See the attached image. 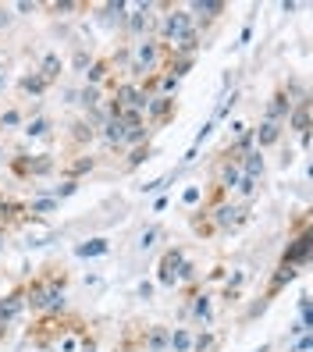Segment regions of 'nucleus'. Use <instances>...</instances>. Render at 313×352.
<instances>
[{
	"label": "nucleus",
	"instance_id": "29",
	"mask_svg": "<svg viewBox=\"0 0 313 352\" xmlns=\"http://www.w3.org/2000/svg\"><path fill=\"white\" fill-rule=\"evenodd\" d=\"M189 228H193L196 239H214V235H217V232H214V221H211V214H206L203 206H196V210L189 214Z\"/></svg>",
	"mask_w": 313,
	"mask_h": 352
},
{
	"label": "nucleus",
	"instance_id": "37",
	"mask_svg": "<svg viewBox=\"0 0 313 352\" xmlns=\"http://www.w3.org/2000/svg\"><path fill=\"white\" fill-rule=\"evenodd\" d=\"M157 239H164V228H160V224L146 228V232L139 235V250H153V245H157Z\"/></svg>",
	"mask_w": 313,
	"mask_h": 352
},
{
	"label": "nucleus",
	"instance_id": "32",
	"mask_svg": "<svg viewBox=\"0 0 313 352\" xmlns=\"http://www.w3.org/2000/svg\"><path fill=\"white\" fill-rule=\"evenodd\" d=\"M54 121L47 118V114H39V118H25V125H22V132L29 135V139H54Z\"/></svg>",
	"mask_w": 313,
	"mask_h": 352
},
{
	"label": "nucleus",
	"instance_id": "4",
	"mask_svg": "<svg viewBox=\"0 0 313 352\" xmlns=\"http://www.w3.org/2000/svg\"><path fill=\"white\" fill-rule=\"evenodd\" d=\"M206 214H211L217 235H235V232H242V228L253 221V203L224 199L221 206H214V210H206Z\"/></svg>",
	"mask_w": 313,
	"mask_h": 352
},
{
	"label": "nucleus",
	"instance_id": "34",
	"mask_svg": "<svg viewBox=\"0 0 313 352\" xmlns=\"http://www.w3.org/2000/svg\"><path fill=\"white\" fill-rule=\"evenodd\" d=\"M25 125V111L22 107H18V103H14V107H8V111H0V132H18V129H22Z\"/></svg>",
	"mask_w": 313,
	"mask_h": 352
},
{
	"label": "nucleus",
	"instance_id": "19",
	"mask_svg": "<svg viewBox=\"0 0 313 352\" xmlns=\"http://www.w3.org/2000/svg\"><path fill=\"white\" fill-rule=\"evenodd\" d=\"M22 221H25V203L8 196L0 203V232H14V228H22Z\"/></svg>",
	"mask_w": 313,
	"mask_h": 352
},
{
	"label": "nucleus",
	"instance_id": "42",
	"mask_svg": "<svg viewBox=\"0 0 313 352\" xmlns=\"http://www.w3.org/2000/svg\"><path fill=\"white\" fill-rule=\"evenodd\" d=\"M214 129H217V121L211 118V121H206V125H203V129L196 132V139H193V146H203V142H206V139H211V135H214Z\"/></svg>",
	"mask_w": 313,
	"mask_h": 352
},
{
	"label": "nucleus",
	"instance_id": "12",
	"mask_svg": "<svg viewBox=\"0 0 313 352\" xmlns=\"http://www.w3.org/2000/svg\"><path fill=\"white\" fill-rule=\"evenodd\" d=\"M22 314H25V285H14L11 292L0 296V324L11 327Z\"/></svg>",
	"mask_w": 313,
	"mask_h": 352
},
{
	"label": "nucleus",
	"instance_id": "47",
	"mask_svg": "<svg viewBox=\"0 0 313 352\" xmlns=\"http://www.w3.org/2000/svg\"><path fill=\"white\" fill-rule=\"evenodd\" d=\"M224 278H228V267H224V263H217L214 271H211V281H224Z\"/></svg>",
	"mask_w": 313,
	"mask_h": 352
},
{
	"label": "nucleus",
	"instance_id": "45",
	"mask_svg": "<svg viewBox=\"0 0 313 352\" xmlns=\"http://www.w3.org/2000/svg\"><path fill=\"white\" fill-rule=\"evenodd\" d=\"M136 299H146V302H150V299H153V281H139Z\"/></svg>",
	"mask_w": 313,
	"mask_h": 352
},
{
	"label": "nucleus",
	"instance_id": "39",
	"mask_svg": "<svg viewBox=\"0 0 313 352\" xmlns=\"http://www.w3.org/2000/svg\"><path fill=\"white\" fill-rule=\"evenodd\" d=\"M78 185H82V182H72V178H65V182H61V185H57V189H54L50 196H54V199L61 203V199H68V196H75V192H78Z\"/></svg>",
	"mask_w": 313,
	"mask_h": 352
},
{
	"label": "nucleus",
	"instance_id": "23",
	"mask_svg": "<svg viewBox=\"0 0 313 352\" xmlns=\"http://www.w3.org/2000/svg\"><path fill=\"white\" fill-rule=\"evenodd\" d=\"M146 160H153V142H139V146H129V150H125V160H121V171L132 175L136 168H142Z\"/></svg>",
	"mask_w": 313,
	"mask_h": 352
},
{
	"label": "nucleus",
	"instance_id": "40",
	"mask_svg": "<svg viewBox=\"0 0 313 352\" xmlns=\"http://www.w3.org/2000/svg\"><path fill=\"white\" fill-rule=\"evenodd\" d=\"M235 103H239V89H232V93H228V96L221 100V107H217V114H214V121H224L228 114H232V107H235Z\"/></svg>",
	"mask_w": 313,
	"mask_h": 352
},
{
	"label": "nucleus",
	"instance_id": "1",
	"mask_svg": "<svg viewBox=\"0 0 313 352\" xmlns=\"http://www.w3.org/2000/svg\"><path fill=\"white\" fill-rule=\"evenodd\" d=\"M72 274L65 267H47L36 278L22 281L25 285V309H32L36 317L43 314H65V288H68Z\"/></svg>",
	"mask_w": 313,
	"mask_h": 352
},
{
	"label": "nucleus",
	"instance_id": "33",
	"mask_svg": "<svg viewBox=\"0 0 313 352\" xmlns=\"http://www.w3.org/2000/svg\"><path fill=\"white\" fill-rule=\"evenodd\" d=\"M57 199L54 196H39V199H32V203H25V214H32V217H39V221H47L50 214H57Z\"/></svg>",
	"mask_w": 313,
	"mask_h": 352
},
{
	"label": "nucleus",
	"instance_id": "16",
	"mask_svg": "<svg viewBox=\"0 0 313 352\" xmlns=\"http://www.w3.org/2000/svg\"><path fill=\"white\" fill-rule=\"evenodd\" d=\"M14 89L22 93V96H32V100H39V96H47V93H50L54 86H50V82H47L43 75H39L36 68H29V72H22V75H18Z\"/></svg>",
	"mask_w": 313,
	"mask_h": 352
},
{
	"label": "nucleus",
	"instance_id": "44",
	"mask_svg": "<svg viewBox=\"0 0 313 352\" xmlns=\"http://www.w3.org/2000/svg\"><path fill=\"white\" fill-rule=\"evenodd\" d=\"M11 22H14L11 8H8V4H0V32H8V29H11Z\"/></svg>",
	"mask_w": 313,
	"mask_h": 352
},
{
	"label": "nucleus",
	"instance_id": "25",
	"mask_svg": "<svg viewBox=\"0 0 313 352\" xmlns=\"http://www.w3.org/2000/svg\"><path fill=\"white\" fill-rule=\"evenodd\" d=\"M111 253V239L107 235H96V239H86L75 245V256L78 260H96V256H107Z\"/></svg>",
	"mask_w": 313,
	"mask_h": 352
},
{
	"label": "nucleus",
	"instance_id": "21",
	"mask_svg": "<svg viewBox=\"0 0 313 352\" xmlns=\"http://www.w3.org/2000/svg\"><path fill=\"white\" fill-rule=\"evenodd\" d=\"M249 285V271H235L232 278H224V288H221V302L224 306H239L242 302V292Z\"/></svg>",
	"mask_w": 313,
	"mask_h": 352
},
{
	"label": "nucleus",
	"instance_id": "41",
	"mask_svg": "<svg viewBox=\"0 0 313 352\" xmlns=\"http://www.w3.org/2000/svg\"><path fill=\"white\" fill-rule=\"evenodd\" d=\"M89 65H93V54L78 47V50H75V57H72V72H82V75H86V68H89Z\"/></svg>",
	"mask_w": 313,
	"mask_h": 352
},
{
	"label": "nucleus",
	"instance_id": "9",
	"mask_svg": "<svg viewBox=\"0 0 313 352\" xmlns=\"http://www.w3.org/2000/svg\"><path fill=\"white\" fill-rule=\"evenodd\" d=\"M100 168V157L93 150H82V153H72L65 164H61V178H72V182H82L86 175H93Z\"/></svg>",
	"mask_w": 313,
	"mask_h": 352
},
{
	"label": "nucleus",
	"instance_id": "49",
	"mask_svg": "<svg viewBox=\"0 0 313 352\" xmlns=\"http://www.w3.org/2000/svg\"><path fill=\"white\" fill-rule=\"evenodd\" d=\"M164 206H168V196H157V199H153V214H160Z\"/></svg>",
	"mask_w": 313,
	"mask_h": 352
},
{
	"label": "nucleus",
	"instance_id": "14",
	"mask_svg": "<svg viewBox=\"0 0 313 352\" xmlns=\"http://www.w3.org/2000/svg\"><path fill=\"white\" fill-rule=\"evenodd\" d=\"M281 139H285V125H281V121H267V118H260V125L253 129V146L263 153V150H270V146H278Z\"/></svg>",
	"mask_w": 313,
	"mask_h": 352
},
{
	"label": "nucleus",
	"instance_id": "46",
	"mask_svg": "<svg viewBox=\"0 0 313 352\" xmlns=\"http://www.w3.org/2000/svg\"><path fill=\"white\" fill-rule=\"evenodd\" d=\"M249 39H253V22H246V25H242V32H239V43H235V47H239V50H242V47H249Z\"/></svg>",
	"mask_w": 313,
	"mask_h": 352
},
{
	"label": "nucleus",
	"instance_id": "17",
	"mask_svg": "<svg viewBox=\"0 0 313 352\" xmlns=\"http://www.w3.org/2000/svg\"><path fill=\"white\" fill-rule=\"evenodd\" d=\"M239 178H242V171H239L235 160H214V185H217V189H224L228 196H232Z\"/></svg>",
	"mask_w": 313,
	"mask_h": 352
},
{
	"label": "nucleus",
	"instance_id": "10",
	"mask_svg": "<svg viewBox=\"0 0 313 352\" xmlns=\"http://www.w3.org/2000/svg\"><path fill=\"white\" fill-rule=\"evenodd\" d=\"M100 139V129L93 125V121L82 114V118H75L72 125H68V146L75 150V153H82V150H89L93 142Z\"/></svg>",
	"mask_w": 313,
	"mask_h": 352
},
{
	"label": "nucleus",
	"instance_id": "35",
	"mask_svg": "<svg viewBox=\"0 0 313 352\" xmlns=\"http://www.w3.org/2000/svg\"><path fill=\"white\" fill-rule=\"evenodd\" d=\"M217 345H221V338L214 335L211 327L196 331V338H193V352H217Z\"/></svg>",
	"mask_w": 313,
	"mask_h": 352
},
{
	"label": "nucleus",
	"instance_id": "27",
	"mask_svg": "<svg viewBox=\"0 0 313 352\" xmlns=\"http://www.w3.org/2000/svg\"><path fill=\"white\" fill-rule=\"evenodd\" d=\"M100 139H103V146H107V150H125V125L118 118H107L100 125Z\"/></svg>",
	"mask_w": 313,
	"mask_h": 352
},
{
	"label": "nucleus",
	"instance_id": "51",
	"mask_svg": "<svg viewBox=\"0 0 313 352\" xmlns=\"http://www.w3.org/2000/svg\"><path fill=\"white\" fill-rule=\"evenodd\" d=\"M253 352H270V342H263L260 349H253Z\"/></svg>",
	"mask_w": 313,
	"mask_h": 352
},
{
	"label": "nucleus",
	"instance_id": "38",
	"mask_svg": "<svg viewBox=\"0 0 313 352\" xmlns=\"http://www.w3.org/2000/svg\"><path fill=\"white\" fill-rule=\"evenodd\" d=\"M178 178V171H168V175H160V178H153V182H146V185H139V192H160L168 182H175Z\"/></svg>",
	"mask_w": 313,
	"mask_h": 352
},
{
	"label": "nucleus",
	"instance_id": "6",
	"mask_svg": "<svg viewBox=\"0 0 313 352\" xmlns=\"http://www.w3.org/2000/svg\"><path fill=\"white\" fill-rule=\"evenodd\" d=\"M299 274H303V267H296V263H285V260H281V263L274 267V274H270V281H267V292H263L260 306H257V309H253V314H249V317H257V314H263V309L270 306V299H278V296H281L285 288H288L292 281H296Z\"/></svg>",
	"mask_w": 313,
	"mask_h": 352
},
{
	"label": "nucleus",
	"instance_id": "2",
	"mask_svg": "<svg viewBox=\"0 0 313 352\" xmlns=\"http://www.w3.org/2000/svg\"><path fill=\"white\" fill-rule=\"evenodd\" d=\"M8 171L18 182H36V178H50L57 175V157L54 153H29V150H14L8 157Z\"/></svg>",
	"mask_w": 313,
	"mask_h": 352
},
{
	"label": "nucleus",
	"instance_id": "48",
	"mask_svg": "<svg viewBox=\"0 0 313 352\" xmlns=\"http://www.w3.org/2000/svg\"><path fill=\"white\" fill-rule=\"evenodd\" d=\"M310 345H313V338H310V335H299V342H296V352H310Z\"/></svg>",
	"mask_w": 313,
	"mask_h": 352
},
{
	"label": "nucleus",
	"instance_id": "22",
	"mask_svg": "<svg viewBox=\"0 0 313 352\" xmlns=\"http://www.w3.org/2000/svg\"><path fill=\"white\" fill-rule=\"evenodd\" d=\"M36 72L43 75L50 86H57L61 82V75H65V57H61L57 50H47L43 57H39V65H36Z\"/></svg>",
	"mask_w": 313,
	"mask_h": 352
},
{
	"label": "nucleus",
	"instance_id": "28",
	"mask_svg": "<svg viewBox=\"0 0 313 352\" xmlns=\"http://www.w3.org/2000/svg\"><path fill=\"white\" fill-rule=\"evenodd\" d=\"M39 11H50L54 18H75L82 11H89L86 0H54V4H39Z\"/></svg>",
	"mask_w": 313,
	"mask_h": 352
},
{
	"label": "nucleus",
	"instance_id": "5",
	"mask_svg": "<svg viewBox=\"0 0 313 352\" xmlns=\"http://www.w3.org/2000/svg\"><path fill=\"white\" fill-rule=\"evenodd\" d=\"M153 11H160V4H136V8H129L125 11V18H121V29H125V36L132 39H146V36H153V29H157V14Z\"/></svg>",
	"mask_w": 313,
	"mask_h": 352
},
{
	"label": "nucleus",
	"instance_id": "24",
	"mask_svg": "<svg viewBox=\"0 0 313 352\" xmlns=\"http://www.w3.org/2000/svg\"><path fill=\"white\" fill-rule=\"evenodd\" d=\"M239 171H242V178H257V182H263V175H267V160H263V153H260L257 146L249 150V153H242Z\"/></svg>",
	"mask_w": 313,
	"mask_h": 352
},
{
	"label": "nucleus",
	"instance_id": "20",
	"mask_svg": "<svg viewBox=\"0 0 313 352\" xmlns=\"http://www.w3.org/2000/svg\"><path fill=\"white\" fill-rule=\"evenodd\" d=\"M288 111H292V96L285 93V86H278L274 93H270V100H267V107H263V118H267V121H281V125H285Z\"/></svg>",
	"mask_w": 313,
	"mask_h": 352
},
{
	"label": "nucleus",
	"instance_id": "52",
	"mask_svg": "<svg viewBox=\"0 0 313 352\" xmlns=\"http://www.w3.org/2000/svg\"><path fill=\"white\" fill-rule=\"evenodd\" d=\"M4 199H8V196H4V185H0V203H4Z\"/></svg>",
	"mask_w": 313,
	"mask_h": 352
},
{
	"label": "nucleus",
	"instance_id": "36",
	"mask_svg": "<svg viewBox=\"0 0 313 352\" xmlns=\"http://www.w3.org/2000/svg\"><path fill=\"white\" fill-rule=\"evenodd\" d=\"M203 192H206V189H203V182H193V185H185V192H182V206H185V210L193 214L196 206L203 203Z\"/></svg>",
	"mask_w": 313,
	"mask_h": 352
},
{
	"label": "nucleus",
	"instance_id": "8",
	"mask_svg": "<svg viewBox=\"0 0 313 352\" xmlns=\"http://www.w3.org/2000/svg\"><path fill=\"white\" fill-rule=\"evenodd\" d=\"M185 263V250L182 245H168L157 260V285L160 288H178V271Z\"/></svg>",
	"mask_w": 313,
	"mask_h": 352
},
{
	"label": "nucleus",
	"instance_id": "18",
	"mask_svg": "<svg viewBox=\"0 0 313 352\" xmlns=\"http://www.w3.org/2000/svg\"><path fill=\"white\" fill-rule=\"evenodd\" d=\"M310 121H313V103L303 100V103H292V111L285 118V129L299 132V139H303V135H310Z\"/></svg>",
	"mask_w": 313,
	"mask_h": 352
},
{
	"label": "nucleus",
	"instance_id": "53",
	"mask_svg": "<svg viewBox=\"0 0 313 352\" xmlns=\"http://www.w3.org/2000/svg\"><path fill=\"white\" fill-rule=\"evenodd\" d=\"M0 89H4V72H0Z\"/></svg>",
	"mask_w": 313,
	"mask_h": 352
},
{
	"label": "nucleus",
	"instance_id": "11",
	"mask_svg": "<svg viewBox=\"0 0 313 352\" xmlns=\"http://www.w3.org/2000/svg\"><path fill=\"white\" fill-rule=\"evenodd\" d=\"M228 11L224 0H196V4H189V14L196 18V29L206 36V29H211L214 22H221V14Z\"/></svg>",
	"mask_w": 313,
	"mask_h": 352
},
{
	"label": "nucleus",
	"instance_id": "50",
	"mask_svg": "<svg viewBox=\"0 0 313 352\" xmlns=\"http://www.w3.org/2000/svg\"><path fill=\"white\" fill-rule=\"evenodd\" d=\"M8 331H11L8 324H0V342H4V338H8Z\"/></svg>",
	"mask_w": 313,
	"mask_h": 352
},
{
	"label": "nucleus",
	"instance_id": "7",
	"mask_svg": "<svg viewBox=\"0 0 313 352\" xmlns=\"http://www.w3.org/2000/svg\"><path fill=\"white\" fill-rule=\"evenodd\" d=\"M175 118H178V96H153L150 107H146V129L153 135L160 129H168Z\"/></svg>",
	"mask_w": 313,
	"mask_h": 352
},
{
	"label": "nucleus",
	"instance_id": "31",
	"mask_svg": "<svg viewBox=\"0 0 313 352\" xmlns=\"http://www.w3.org/2000/svg\"><path fill=\"white\" fill-rule=\"evenodd\" d=\"M72 100L82 103V111H86V114H93V111L103 107V89H96V86H82L78 93H72Z\"/></svg>",
	"mask_w": 313,
	"mask_h": 352
},
{
	"label": "nucleus",
	"instance_id": "30",
	"mask_svg": "<svg viewBox=\"0 0 313 352\" xmlns=\"http://www.w3.org/2000/svg\"><path fill=\"white\" fill-rule=\"evenodd\" d=\"M193 338H196V327H171L168 352H193Z\"/></svg>",
	"mask_w": 313,
	"mask_h": 352
},
{
	"label": "nucleus",
	"instance_id": "43",
	"mask_svg": "<svg viewBox=\"0 0 313 352\" xmlns=\"http://www.w3.org/2000/svg\"><path fill=\"white\" fill-rule=\"evenodd\" d=\"M11 11H18V14H32V11H39V4H36V0H18V4H11Z\"/></svg>",
	"mask_w": 313,
	"mask_h": 352
},
{
	"label": "nucleus",
	"instance_id": "26",
	"mask_svg": "<svg viewBox=\"0 0 313 352\" xmlns=\"http://www.w3.org/2000/svg\"><path fill=\"white\" fill-rule=\"evenodd\" d=\"M199 50H203V32L199 29H193L189 36L175 39V43L168 47V54H175V57H196Z\"/></svg>",
	"mask_w": 313,
	"mask_h": 352
},
{
	"label": "nucleus",
	"instance_id": "13",
	"mask_svg": "<svg viewBox=\"0 0 313 352\" xmlns=\"http://www.w3.org/2000/svg\"><path fill=\"white\" fill-rule=\"evenodd\" d=\"M114 78H118V72H114V60H111V54H100V57H93V65L86 68V86L103 89V86H111Z\"/></svg>",
	"mask_w": 313,
	"mask_h": 352
},
{
	"label": "nucleus",
	"instance_id": "15",
	"mask_svg": "<svg viewBox=\"0 0 313 352\" xmlns=\"http://www.w3.org/2000/svg\"><path fill=\"white\" fill-rule=\"evenodd\" d=\"M168 335H171L168 324L142 327V331H139V352H168Z\"/></svg>",
	"mask_w": 313,
	"mask_h": 352
},
{
	"label": "nucleus",
	"instance_id": "3",
	"mask_svg": "<svg viewBox=\"0 0 313 352\" xmlns=\"http://www.w3.org/2000/svg\"><path fill=\"white\" fill-rule=\"evenodd\" d=\"M160 11H164V14H157V29H153V36L160 39L164 47H171L175 39L189 36V32L196 29V18L189 14V8H182V4H164Z\"/></svg>",
	"mask_w": 313,
	"mask_h": 352
}]
</instances>
